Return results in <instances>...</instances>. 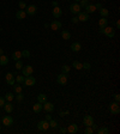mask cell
Segmentation results:
<instances>
[{
	"mask_svg": "<svg viewBox=\"0 0 120 134\" xmlns=\"http://www.w3.org/2000/svg\"><path fill=\"white\" fill-rule=\"evenodd\" d=\"M109 111L112 113L113 115H118L120 113V107L118 102H112L109 104Z\"/></svg>",
	"mask_w": 120,
	"mask_h": 134,
	"instance_id": "obj_1",
	"label": "cell"
},
{
	"mask_svg": "<svg viewBox=\"0 0 120 134\" xmlns=\"http://www.w3.org/2000/svg\"><path fill=\"white\" fill-rule=\"evenodd\" d=\"M68 80V77H67V74L65 73H60L59 75H57V81H58V84L60 85H65Z\"/></svg>",
	"mask_w": 120,
	"mask_h": 134,
	"instance_id": "obj_2",
	"label": "cell"
},
{
	"mask_svg": "<svg viewBox=\"0 0 120 134\" xmlns=\"http://www.w3.org/2000/svg\"><path fill=\"white\" fill-rule=\"evenodd\" d=\"M33 72H34V68H33V66H30V65L22 67V74H23L24 77L31 75V74H33Z\"/></svg>",
	"mask_w": 120,
	"mask_h": 134,
	"instance_id": "obj_3",
	"label": "cell"
},
{
	"mask_svg": "<svg viewBox=\"0 0 120 134\" xmlns=\"http://www.w3.org/2000/svg\"><path fill=\"white\" fill-rule=\"evenodd\" d=\"M23 83H24L25 86H34L36 84V79L34 77H31V75H28V77L24 78V81Z\"/></svg>",
	"mask_w": 120,
	"mask_h": 134,
	"instance_id": "obj_4",
	"label": "cell"
},
{
	"mask_svg": "<svg viewBox=\"0 0 120 134\" xmlns=\"http://www.w3.org/2000/svg\"><path fill=\"white\" fill-rule=\"evenodd\" d=\"M103 34L106 35L107 37L113 38L114 36H115V30H114L113 28H111V27H106L105 29H103Z\"/></svg>",
	"mask_w": 120,
	"mask_h": 134,
	"instance_id": "obj_5",
	"label": "cell"
},
{
	"mask_svg": "<svg viewBox=\"0 0 120 134\" xmlns=\"http://www.w3.org/2000/svg\"><path fill=\"white\" fill-rule=\"evenodd\" d=\"M80 10H82V7H80L79 4H77V2H73V4L70 5V11H71V13L78 14L80 12Z\"/></svg>",
	"mask_w": 120,
	"mask_h": 134,
	"instance_id": "obj_6",
	"label": "cell"
},
{
	"mask_svg": "<svg viewBox=\"0 0 120 134\" xmlns=\"http://www.w3.org/2000/svg\"><path fill=\"white\" fill-rule=\"evenodd\" d=\"M42 109L45 110V111H47V113H52L54 110V104L53 103H51V102H45L43 104H42Z\"/></svg>",
	"mask_w": 120,
	"mask_h": 134,
	"instance_id": "obj_7",
	"label": "cell"
},
{
	"mask_svg": "<svg viewBox=\"0 0 120 134\" xmlns=\"http://www.w3.org/2000/svg\"><path fill=\"white\" fill-rule=\"evenodd\" d=\"M37 128H39L40 131H47V129L49 128V122L47 120L40 121V122L37 123Z\"/></svg>",
	"mask_w": 120,
	"mask_h": 134,
	"instance_id": "obj_8",
	"label": "cell"
},
{
	"mask_svg": "<svg viewBox=\"0 0 120 134\" xmlns=\"http://www.w3.org/2000/svg\"><path fill=\"white\" fill-rule=\"evenodd\" d=\"M1 122H2V125H5L6 127H10V126H12V123H13V119H12L11 116L6 115V116H4V117H2Z\"/></svg>",
	"mask_w": 120,
	"mask_h": 134,
	"instance_id": "obj_9",
	"label": "cell"
},
{
	"mask_svg": "<svg viewBox=\"0 0 120 134\" xmlns=\"http://www.w3.org/2000/svg\"><path fill=\"white\" fill-rule=\"evenodd\" d=\"M37 12V7L36 5H29L27 6V11H25V13L29 14V16H34V14Z\"/></svg>",
	"mask_w": 120,
	"mask_h": 134,
	"instance_id": "obj_10",
	"label": "cell"
},
{
	"mask_svg": "<svg viewBox=\"0 0 120 134\" xmlns=\"http://www.w3.org/2000/svg\"><path fill=\"white\" fill-rule=\"evenodd\" d=\"M49 27H51V29H52V30H54V31H57V30H59V29H61V27H62V24L60 23L59 20H54V22H52V23L49 24Z\"/></svg>",
	"mask_w": 120,
	"mask_h": 134,
	"instance_id": "obj_11",
	"label": "cell"
},
{
	"mask_svg": "<svg viewBox=\"0 0 120 134\" xmlns=\"http://www.w3.org/2000/svg\"><path fill=\"white\" fill-rule=\"evenodd\" d=\"M77 18H78L79 22H88V20H89V13L80 11L79 13H78V16H77Z\"/></svg>",
	"mask_w": 120,
	"mask_h": 134,
	"instance_id": "obj_12",
	"label": "cell"
},
{
	"mask_svg": "<svg viewBox=\"0 0 120 134\" xmlns=\"http://www.w3.org/2000/svg\"><path fill=\"white\" fill-rule=\"evenodd\" d=\"M83 123H84L85 126H93L94 117L91 116V115H87V116H84V119H83Z\"/></svg>",
	"mask_w": 120,
	"mask_h": 134,
	"instance_id": "obj_13",
	"label": "cell"
},
{
	"mask_svg": "<svg viewBox=\"0 0 120 134\" xmlns=\"http://www.w3.org/2000/svg\"><path fill=\"white\" fill-rule=\"evenodd\" d=\"M5 79H6V83L8 84V85H14V83H16L13 73H7L6 77H5Z\"/></svg>",
	"mask_w": 120,
	"mask_h": 134,
	"instance_id": "obj_14",
	"label": "cell"
},
{
	"mask_svg": "<svg viewBox=\"0 0 120 134\" xmlns=\"http://www.w3.org/2000/svg\"><path fill=\"white\" fill-rule=\"evenodd\" d=\"M52 14H53L54 18H60L61 14H62V11H61V8L59 6H55L53 8V11H52Z\"/></svg>",
	"mask_w": 120,
	"mask_h": 134,
	"instance_id": "obj_15",
	"label": "cell"
},
{
	"mask_svg": "<svg viewBox=\"0 0 120 134\" xmlns=\"http://www.w3.org/2000/svg\"><path fill=\"white\" fill-rule=\"evenodd\" d=\"M67 132L71 133V134L77 133V132H78V126H77L76 123H71V125L67 127Z\"/></svg>",
	"mask_w": 120,
	"mask_h": 134,
	"instance_id": "obj_16",
	"label": "cell"
},
{
	"mask_svg": "<svg viewBox=\"0 0 120 134\" xmlns=\"http://www.w3.org/2000/svg\"><path fill=\"white\" fill-rule=\"evenodd\" d=\"M80 49H82V44H80L79 42H73L71 44V50L72 52H79Z\"/></svg>",
	"mask_w": 120,
	"mask_h": 134,
	"instance_id": "obj_17",
	"label": "cell"
},
{
	"mask_svg": "<svg viewBox=\"0 0 120 134\" xmlns=\"http://www.w3.org/2000/svg\"><path fill=\"white\" fill-rule=\"evenodd\" d=\"M84 10H85L84 12H87V13H94L96 11V7H95V5H90L89 4V5H87L84 7Z\"/></svg>",
	"mask_w": 120,
	"mask_h": 134,
	"instance_id": "obj_18",
	"label": "cell"
},
{
	"mask_svg": "<svg viewBox=\"0 0 120 134\" xmlns=\"http://www.w3.org/2000/svg\"><path fill=\"white\" fill-rule=\"evenodd\" d=\"M25 17H27V13H25L24 10H19V11H17V13H16V18H17V19H24Z\"/></svg>",
	"mask_w": 120,
	"mask_h": 134,
	"instance_id": "obj_19",
	"label": "cell"
},
{
	"mask_svg": "<svg viewBox=\"0 0 120 134\" xmlns=\"http://www.w3.org/2000/svg\"><path fill=\"white\" fill-rule=\"evenodd\" d=\"M107 24H108V20L106 19V17H102L99 20V27H100V29H105L107 27Z\"/></svg>",
	"mask_w": 120,
	"mask_h": 134,
	"instance_id": "obj_20",
	"label": "cell"
},
{
	"mask_svg": "<svg viewBox=\"0 0 120 134\" xmlns=\"http://www.w3.org/2000/svg\"><path fill=\"white\" fill-rule=\"evenodd\" d=\"M2 108L5 109V111L8 113V114L13 111V105H12V103H10V102H8V103H5V105H4Z\"/></svg>",
	"mask_w": 120,
	"mask_h": 134,
	"instance_id": "obj_21",
	"label": "cell"
},
{
	"mask_svg": "<svg viewBox=\"0 0 120 134\" xmlns=\"http://www.w3.org/2000/svg\"><path fill=\"white\" fill-rule=\"evenodd\" d=\"M8 64V58L5 55H0V65L1 66H6Z\"/></svg>",
	"mask_w": 120,
	"mask_h": 134,
	"instance_id": "obj_22",
	"label": "cell"
},
{
	"mask_svg": "<svg viewBox=\"0 0 120 134\" xmlns=\"http://www.w3.org/2000/svg\"><path fill=\"white\" fill-rule=\"evenodd\" d=\"M33 110L35 111V113H40L41 110H42V103H40V102H37L36 104H34Z\"/></svg>",
	"mask_w": 120,
	"mask_h": 134,
	"instance_id": "obj_23",
	"label": "cell"
},
{
	"mask_svg": "<svg viewBox=\"0 0 120 134\" xmlns=\"http://www.w3.org/2000/svg\"><path fill=\"white\" fill-rule=\"evenodd\" d=\"M61 37L64 38V40H70L71 38V34L70 31H67V30H64V31H61Z\"/></svg>",
	"mask_w": 120,
	"mask_h": 134,
	"instance_id": "obj_24",
	"label": "cell"
},
{
	"mask_svg": "<svg viewBox=\"0 0 120 134\" xmlns=\"http://www.w3.org/2000/svg\"><path fill=\"white\" fill-rule=\"evenodd\" d=\"M12 59H13L14 61L20 60V59H22V52H19V50H17V52H14V53L12 54Z\"/></svg>",
	"mask_w": 120,
	"mask_h": 134,
	"instance_id": "obj_25",
	"label": "cell"
},
{
	"mask_svg": "<svg viewBox=\"0 0 120 134\" xmlns=\"http://www.w3.org/2000/svg\"><path fill=\"white\" fill-rule=\"evenodd\" d=\"M46 100H47V96L45 94H40L39 96H37V102H40V103L43 104Z\"/></svg>",
	"mask_w": 120,
	"mask_h": 134,
	"instance_id": "obj_26",
	"label": "cell"
},
{
	"mask_svg": "<svg viewBox=\"0 0 120 134\" xmlns=\"http://www.w3.org/2000/svg\"><path fill=\"white\" fill-rule=\"evenodd\" d=\"M97 134H109V129L107 127L97 128Z\"/></svg>",
	"mask_w": 120,
	"mask_h": 134,
	"instance_id": "obj_27",
	"label": "cell"
},
{
	"mask_svg": "<svg viewBox=\"0 0 120 134\" xmlns=\"http://www.w3.org/2000/svg\"><path fill=\"white\" fill-rule=\"evenodd\" d=\"M72 66H73L76 69H82V68H83V64H82V62H79V61H73Z\"/></svg>",
	"mask_w": 120,
	"mask_h": 134,
	"instance_id": "obj_28",
	"label": "cell"
},
{
	"mask_svg": "<svg viewBox=\"0 0 120 134\" xmlns=\"http://www.w3.org/2000/svg\"><path fill=\"white\" fill-rule=\"evenodd\" d=\"M100 14L101 17H107L109 14V11L107 8H105V7H102V8H100Z\"/></svg>",
	"mask_w": 120,
	"mask_h": 134,
	"instance_id": "obj_29",
	"label": "cell"
},
{
	"mask_svg": "<svg viewBox=\"0 0 120 134\" xmlns=\"http://www.w3.org/2000/svg\"><path fill=\"white\" fill-rule=\"evenodd\" d=\"M70 69H71V67L68 66V65H64V66L61 67V73L67 74L68 72H70Z\"/></svg>",
	"mask_w": 120,
	"mask_h": 134,
	"instance_id": "obj_30",
	"label": "cell"
},
{
	"mask_svg": "<svg viewBox=\"0 0 120 134\" xmlns=\"http://www.w3.org/2000/svg\"><path fill=\"white\" fill-rule=\"evenodd\" d=\"M24 78H25V77H24L23 74H22V75H18V74H17V75H14V79L17 80V83H19V84L24 81Z\"/></svg>",
	"mask_w": 120,
	"mask_h": 134,
	"instance_id": "obj_31",
	"label": "cell"
},
{
	"mask_svg": "<svg viewBox=\"0 0 120 134\" xmlns=\"http://www.w3.org/2000/svg\"><path fill=\"white\" fill-rule=\"evenodd\" d=\"M13 98H14V96H13V94H11V92H7V94L5 95V100H8V102L13 100Z\"/></svg>",
	"mask_w": 120,
	"mask_h": 134,
	"instance_id": "obj_32",
	"label": "cell"
},
{
	"mask_svg": "<svg viewBox=\"0 0 120 134\" xmlns=\"http://www.w3.org/2000/svg\"><path fill=\"white\" fill-rule=\"evenodd\" d=\"M94 133V129L91 126H87V128L84 129V134H93Z\"/></svg>",
	"mask_w": 120,
	"mask_h": 134,
	"instance_id": "obj_33",
	"label": "cell"
},
{
	"mask_svg": "<svg viewBox=\"0 0 120 134\" xmlns=\"http://www.w3.org/2000/svg\"><path fill=\"white\" fill-rule=\"evenodd\" d=\"M58 127V122L55 120H51L49 121V128H57Z\"/></svg>",
	"mask_w": 120,
	"mask_h": 134,
	"instance_id": "obj_34",
	"label": "cell"
},
{
	"mask_svg": "<svg viewBox=\"0 0 120 134\" xmlns=\"http://www.w3.org/2000/svg\"><path fill=\"white\" fill-rule=\"evenodd\" d=\"M79 6L82 7V8H84V7L87 6V5H89V0H80L79 1Z\"/></svg>",
	"mask_w": 120,
	"mask_h": 134,
	"instance_id": "obj_35",
	"label": "cell"
},
{
	"mask_svg": "<svg viewBox=\"0 0 120 134\" xmlns=\"http://www.w3.org/2000/svg\"><path fill=\"white\" fill-rule=\"evenodd\" d=\"M16 68H17V69H22V67H23V62H22V61L20 60H17L16 61Z\"/></svg>",
	"mask_w": 120,
	"mask_h": 134,
	"instance_id": "obj_36",
	"label": "cell"
},
{
	"mask_svg": "<svg viewBox=\"0 0 120 134\" xmlns=\"http://www.w3.org/2000/svg\"><path fill=\"white\" fill-rule=\"evenodd\" d=\"M29 56H30V52H29V50H27V49H25V50H23V52H22V58H29Z\"/></svg>",
	"mask_w": 120,
	"mask_h": 134,
	"instance_id": "obj_37",
	"label": "cell"
},
{
	"mask_svg": "<svg viewBox=\"0 0 120 134\" xmlns=\"http://www.w3.org/2000/svg\"><path fill=\"white\" fill-rule=\"evenodd\" d=\"M13 90L16 94H19V92H22V86H19V85H13Z\"/></svg>",
	"mask_w": 120,
	"mask_h": 134,
	"instance_id": "obj_38",
	"label": "cell"
},
{
	"mask_svg": "<svg viewBox=\"0 0 120 134\" xmlns=\"http://www.w3.org/2000/svg\"><path fill=\"white\" fill-rule=\"evenodd\" d=\"M16 98H17L18 102H22V100H24V95L22 94V92H19V94H17V97H16Z\"/></svg>",
	"mask_w": 120,
	"mask_h": 134,
	"instance_id": "obj_39",
	"label": "cell"
},
{
	"mask_svg": "<svg viewBox=\"0 0 120 134\" xmlns=\"http://www.w3.org/2000/svg\"><path fill=\"white\" fill-rule=\"evenodd\" d=\"M18 5H19L20 10H25V8H27V4H25L24 1H19V2H18Z\"/></svg>",
	"mask_w": 120,
	"mask_h": 134,
	"instance_id": "obj_40",
	"label": "cell"
},
{
	"mask_svg": "<svg viewBox=\"0 0 120 134\" xmlns=\"http://www.w3.org/2000/svg\"><path fill=\"white\" fill-rule=\"evenodd\" d=\"M5 103H6V100H5V98H2V97H0V107H4V105H5Z\"/></svg>",
	"mask_w": 120,
	"mask_h": 134,
	"instance_id": "obj_41",
	"label": "cell"
},
{
	"mask_svg": "<svg viewBox=\"0 0 120 134\" xmlns=\"http://www.w3.org/2000/svg\"><path fill=\"white\" fill-rule=\"evenodd\" d=\"M59 132H60L61 134L66 133V132H67V128H65V127H60V128H59Z\"/></svg>",
	"mask_w": 120,
	"mask_h": 134,
	"instance_id": "obj_42",
	"label": "cell"
},
{
	"mask_svg": "<svg viewBox=\"0 0 120 134\" xmlns=\"http://www.w3.org/2000/svg\"><path fill=\"white\" fill-rule=\"evenodd\" d=\"M71 22H72L73 24H77V23H78L79 20H78V18H77L76 16H73V17H72V19H71Z\"/></svg>",
	"mask_w": 120,
	"mask_h": 134,
	"instance_id": "obj_43",
	"label": "cell"
},
{
	"mask_svg": "<svg viewBox=\"0 0 120 134\" xmlns=\"http://www.w3.org/2000/svg\"><path fill=\"white\" fill-rule=\"evenodd\" d=\"M83 68H85V69H90V68H91V66H90V64L85 62V64H83Z\"/></svg>",
	"mask_w": 120,
	"mask_h": 134,
	"instance_id": "obj_44",
	"label": "cell"
},
{
	"mask_svg": "<svg viewBox=\"0 0 120 134\" xmlns=\"http://www.w3.org/2000/svg\"><path fill=\"white\" fill-rule=\"evenodd\" d=\"M114 100H115V102H118V103H119V100H120V95H119V94H115V95H114Z\"/></svg>",
	"mask_w": 120,
	"mask_h": 134,
	"instance_id": "obj_45",
	"label": "cell"
},
{
	"mask_svg": "<svg viewBox=\"0 0 120 134\" xmlns=\"http://www.w3.org/2000/svg\"><path fill=\"white\" fill-rule=\"evenodd\" d=\"M67 114H68V110H66V111H60L59 113L60 116H65V115H67Z\"/></svg>",
	"mask_w": 120,
	"mask_h": 134,
	"instance_id": "obj_46",
	"label": "cell"
},
{
	"mask_svg": "<svg viewBox=\"0 0 120 134\" xmlns=\"http://www.w3.org/2000/svg\"><path fill=\"white\" fill-rule=\"evenodd\" d=\"M95 7H96V10H97V8H99V10H100V8H102V5H101V4H96V5H95Z\"/></svg>",
	"mask_w": 120,
	"mask_h": 134,
	"instance_id": "obj_47",
	"label": "cell"
},
{
	"mask_svg": "<svg viewBox=\"0 0 120 134\" xmlns=\"http://www.w3.org/2000/svg\"><path fill=\"white\" fill-rule=\"evenodd\" d=\"M115 27H117V29H119V28H120V20H117V23H115Z\"/></svg>",
	"mask_w": 120,
	"mask_h": 134,
	"instance_id": "obj_48",
	"label": "cell"
},
{
	"mask_svg": "<svg viewBox=\"0 0 120 134\" xmlns=\"http://www.w3.org/2000/svg\"><path fill=\"white\" fill-rule=\"evenodd\" d=\"M46 120L47 121H51V120H52V116H51V115H46Z\"/></svg>",
	"mask_w": 120,
	"mask_h": 134,
	"instance_id": "obj_49",
	"label": "cell"
},
{
	"mask_svg": "<svg viewBox=\"0 0 120 134\" xmlns=\"http://www.w3.org/2000/svg\"><path fill=\"white\" fill-rule=\"evenodd\" d=\"M52 5H53L54 7H55V6H58V1H53V2H52Z\"/></svg>",
	"mask_w": 120,
	"mask_h": 134,
	"instance_id": "obj_50",
	"label": "cell"
},
{
	"mask_svg": "<svg viewBox=\"0 0 120 134\" xmlns=\"http://www.w3.org/2000/svg\"><path fill=\"white\" fill-rule=\"evenodd\" d=\"M91 127H93V129H97V126H96L95 123H93V126H91Z\"/></svg>",
	"mask_w": 120,
	"mask_h": 134,
	"instance_id": "obj_51",
	"label": "cell"
},
{
	"mask_svg": "<svg viewBox=\"0 0 120 134\" xmlns=\"http://www.w3.org/2000/svg\"><path fill=\"white\" fill-rule=\"evenodd\" d=\"M2 53H4V50H2V49L0 48V55H2Z\"/></svg>",
	"mask_w": 120,
	"mask_h": 134,
	"instance_id": "obj_52",
	"label": "cell"
},
{
	"mask_svg": "<svg viewBox=\"0 0 120 134\" xmlns=\"http://www.w3.org/2000/svg\"><path fill=\"white\" fill-rule=\"evenodd\" d=\"M77 1H80V0H74V2H77Z\"/></svg>",
	"mask_w": 120,
	"mask_h": 134,
	"instance_id": "obj_53",
	"label": "cell"
},
{
	"mask_svg": "<svg viewBox=\"0 0 120 134\" xmlns=\"http://www.w3.org/2000/svg\"><path fill=\"white\" fill-rule=\"evenodd\" d=\"M0 131H1V125H0Z\"/></svg>",
	"mask_w": 120,
	"mask_h": 134,
	"instance_id": "obj_54",
	"label": "cell"
}]
</instances>
